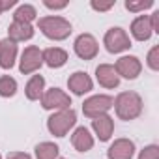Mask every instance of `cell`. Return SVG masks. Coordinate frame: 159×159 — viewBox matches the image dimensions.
I'll list each match as a JSON object with an SVG mask.
<instances>
[{"instance_id": "cell-10", "label": "cell", "mask_w": 159, "mask_h": 159, "mask_svg": "<svg viewBox=\"0 0 159 159\" xmlns=\"http://www.w3.org/2000/svg\"><path fill=\"white\" fill-rule=\"evenodd\" d=\"M67 86L75 96H83L92 90V79L84 71H77L67 79Z\"/></svg>"}, {"instance_id": "cell-1", "label": "cell", "mask_w": 159, "mask_h": 159, "mask_svg": "<svg viewBox=\"0 0 159 159\" xmlns=\"http://www.w3.org/2000/svg\"><path fill=\"white\" fill-rule=\"evenodd\" d=\"M114 105H116V114L122 120H133L142 111V99L135 92H122L116 98Z\"/></svg>"}, {"instance_id": "cell-6", "label": "cell", "mask_w": 159, "mask_h": 159, "mask_svg": "<svg viewBox=\"0 0 159 159\" xmlns=\"http://www.w3.org/2000/svg\"><path fill=\"white\" fill-rule=\"evenodd\" d=\"M41 64H43V52L36 45H30L25 49V52L21 56V73H25V75L34 73L36 69H39Z\"/></svg>"}, {"instance_id": "cell-28", "label": "cell", "mask_w": 159, "mask_h": 159, "mask_svg": "<svg viewBox=\"0 0 159 159\" xmlns=\"http://www.w3.org/2000/svg\"><path fill=\"white\" fill-rule=\"evenodd\" d=\"M15 6V0H0V13H2L4 10H10Z\"/></svg>"}, {"instance_id": "cell-3", "label": "cell", "mask_w": 159, "mask_h": 159, "mask_svg": "<svg viewBox=\"0 0 159 159\" xmlns=\"http://www.w3.org/2000/svg\"><path fill=\"white\" fill-rule=\"evenodd\" d=\"M77 122V114L73 109H62L58 112H54L49 122H47V127L49 131L54 135V137H64Z\"/></svg>"}, {"instance_id": "cell-8", "label": "cell", "mask_w": 159, "mask_h": 159, "mask_svg": "<svg viewBox=\"0 0 159 159\" xmlns=\"http://www.w3.org/2000/svg\"><path fill=\"white\" fill-rule=\"evenodd\" d=\"M75 52L83 60H92L98 54V41L90 34H81L75 39Z\"/></svg>"}, {"instance_id": "cell-16", "label": "cell", "mask_w": 159, "mask_h": 159, "mask_svg": "<svg viewBox=\"0 0 159 159\" xmlns=\"http://www.w3.org/2000/svg\"><path fill=\"white\" fill-rule=\"evenodd\" d=\"M152 25H150V17H146V15H142V17H137L135 21H133V25H131V34H133V38L135 39H139V41H146L150 36H152Z\"/></svg>"}, {"instance_id": "cell-12", "label": "cell", "mask_w": 159, "mask_h": 159, "mask_svg": "<svg viewBox=\"0 0 159 159\" xmlns=\"http://www.w3.org/2000/svg\"><path fill=\"white\" fill-rule=\"evenodd\" d=\"M135 152V144L127 139H118L107 152L109 159H131Z\"/></svg>"}, {"instance_id": "cell-4", "label": "cell", "mask_w": 159, "mask_h": 159, "mask_svg": "<svg viewBox=\"0 0 159 159\" xmlns=\"http://www.w3.org/2000/svg\"><path fill=\"white\" fill-rule=\"evenodd\" d=\"M112 98L111 96H94L90 99L84 101L83 105V112L88 116V118H98V116H103L111 107H112Z\"/></svg>"}, {"instance_id": "cell-17", "label": "cell", "mask_w": 159, "mask_h": 159, "mask_svg": "<svg viewBox=\"0 0 159 159\" xmlns=\"http://www.w3.org/2000/svg\"><path fill=\"white\" fill-rule=\"evenodd\" d=\"M34 36V28L28 25V23H19V21H13V25L10 26V39L11 41H25V39H30Z\"/></svg>"}, {"instance_id": "cell-2", "label": "cell", "mask_w": 159, "mask_h": 159, "mask_svg": "<svg viewBox=\"0 0 159 159\" xmlns=\"http://www.w3.org/2000/svg\"><path fill=\"white\" fill-rule=\"evenodd\" d=\"M38 26L49 39H66L71 34V25L64 17H41Z\"/></svg>"}, {"instance_id": "cell-13", "label": "cell", "mask_w": 159, "mask_h": 159, "mask_svg": "<svg viewBox=\"0 0 159 159\" xmlns=\"http://www.w3.org/2000/svg\"><path fill=\"white\" fill-rule=\"evenodd\" d=\"M15 56H17V43L11 41L10 38L0 41V67L10 69L15 64Z\"/></svg>"}, {"instance_id": "cell-26", "label": "cell", "mask_w": 159, "mask_h": 159, "mask_svg": "<svg viewBox=\"0 0 159 159\" xmlns=\"http://www.w3.org/2000/svg\"><path fill=\"white\" fill-rule=\"evenodd\" d=\"M114 6V0H109V2H98V0H94L92 2V8L98 10V11H107Z\"/></svg>"}, {"instance_id": "cell-19", "label": "cell", "mask_w": 159, "mask_h": 159, "mask_svg": "<svg viewBox=\"0 0 159 159\" xmlns=\"http://www.w3.org/2000/svg\"><path fill=\"white\" fill-rule=\"evenodd\" d=\"M43 86H45V79L41 75H34L28 84H26V98L28 99H39L43 96Z\"/></svg>"}, {"instance_id": "cell-21", "label": "cell", "mask_w": 159, "mask_h": 159, "mask_svg": "<svg viewBox=\"0 0 159 159\" xmlns=\"http://www.w3.org/2000/svg\"><path fill=\"white\" fill-rule=\"evenodd\" d=\"M15 92H17L15 79H11L10 75L0 77V96L2 98H11V96H15Z\"/></svg>"}, {"instance_id": "cell-15", "label": "cell", "mask_w": 159, "mask_h": 159, "mask_svg": "<svg viewBox=\"0 0 159 159\" xmlns=\"http://www.w3.org/2000/svg\"><path fill=\"white\" fill-rule=\"evenodd\" d=\"M71 144L79 152H88L94 146V139H92V135L88 133L86 127H77L75 133L71 135Z\"/></svg>"}, {"instance_id": "cell-18", "label": "cell", "mask_w": 159, "mask_h": 159, "mask_svg": "<svg viewBox=\"0 0 159 159\" xmlns=\"http://www.w3.org/2000/svg\"><path fill=\"white\" fill-rule=\"evenodd\" d=\"M43 60L49 67H62L67 62V52L58 47H51L43 52Z\"/></svg>"}, {"instance_id": "cell-29", "label": "cell", "mask_w": 159, "mask_h": 159, "mask_svg": "<svg viewBox=\"0 0 159 159\" xmlns=\"http://www.w3.org/2000/svg\"><path fill=\"white\" fill-rule=\"evenodd\" d=\"M8 159H32L28 153H23V152H13L8 155Z\"/></svg>"}, {"instance_id": "cell-23", "label": "cell", "mask_w": 159, "mask_h": 159, "mask_svg": "<svg viewBox=\"0 0 159 159\" xmlns=\"http://www.w3.org/2000/svg\"><path fill=\"white\" fill-rule=\"evenodd\" d=\"M153 2L152 0H140V2H131V0H127L125 2V8L129 10V11H142V10H146V8H150Z\"/></svg>"}, {"instance_id": "cell-27", "label": "cell", "mask_w": 159, "mask_h": 159, "mask_svg": "<svg viewBox=\"0 0 159 159\" xmlns=\"http://www.w3.org/2000/svg\"><path fill=\"white\" fill-rule=\"evenodd\" d=\"M43 4H45L47 8H51V10H62V8H66V6H67L66 0H62V2H54V0H45Z\"/></svg>"}, {"instance_id": "cell-7", "label": "cell", "mask_w": 159, "mask_h": 159, "mask_svg": "<svg viewBox=\"0 0 159 159\" xmlns=\"http://www.w3.org/2000/svg\"><path fill=\"white\" fill-rule=\"evenodd\" d=\"M41 105L43 109H69L71 99L67 94H64L60 88H51L41 96Z\"/></svg>"}, {"instance_id": "cell-20", "label": "cell", "mask_w": 159, "mask_h": 159, "mask_svg": "<svg viewBox=\"0 0 159 159\" xmlns=\"http://www.w3.org/2000/svg\"><path fill=\"white\" fill-rule=\"evenodd\" d=\"M38 159H56L58 157V146L52 142H41L36 146Z\"/></svg>"}, {"instance_id": "cell-24", "label": "cell", "mask_w": 159, "mask_h": 159, "mask_svg": "<svg viewBox=\"0 0 159 159\" xmlns=\"http://www.w3.org/2000/svg\"><path fill=\"white\" fill-rule=\"evenodd\" d=\"M139 159H159V148L153 146V144L148 146V148H144V150L140 152Z\"/></svg>"}, {"instance_id": "cell-11", "label": "cell", "mask_w": 159, "mask_h": 159, "mask_svg": "<svg viewBox=\"0 0 159 159\" xmlns=\"http://www.w3.org/2000/svg\"><path fill=\"white\" fill-rule=\"evenodd\" d=\"M96 75H98V83L101 86H105V88H116L118 83H120V77H118L114 66H109V64L98 66Z\"/></svg>"}, {"instance_id": "cell-5", "label": "cell", "mask_w": 159, "mask_h": 159, "mask_svg": "<svg viewBox=\"0 0 159 159\" xmlns=\"http://www.w3.org/2000/svg\"><path fill=\"white\" fill-rule=\"evenodd\" d=\"M105 47L109 52H122L131 47V41H129V36L125 34V30L116 26L105 34Z\"/></svg>"}, {"instance_id": "cell-22", "label": "cell", "mask_w": 159, "mask_h": 159, "mask_svg": "<svg viewBox=\"0 0 159 159\" xmlns=\"http://www.w3.org/2000/svg\"><path fill=\"white\" fill-rule=\"evenodd\" d=\"M13 19L19 21V23H28V25H30V21L36 19V10H34V6H30V4L19 6L17 11H15V15H13Z\"/></svg>"}, {"instance_id": "cell-14", "label": "cell", "mask_w": 159, "mask_h": 159, "mask_svg": "<svg viewBox=\"0 0 159 159\" xmlns=\"http://www.w3.org/2000/svg\"><path fill=\"white\" fill-rule=\"evenodd\" d=\"M92 127H94V131L98 133V137H99V140H109L111 139V135H112V129H114V124H112V118L111 116H107V114H103V116H98V118H94L92 120Z\"/></svg>"}, {"instance_id": "cell-9", "label": "cell", "mask_w": 159, "mask_h": 159, "mask_svg": "<svg viewBox=\"0 0 159 159\" xmlns=\"http://www.w3.org/2000/svg\"><path fill=\"white\" fill-rule=\"evenodd\" d=\"M116 73H118V77L122 75V77H125V79H137V75L140 73V69H142V66H140V62H139V58L137 56H122L118 62H116Z\"/></svg>"}, {"instance_id": "cell-25", "label": "cell", "mask_w": 159, "mask_h": 159, "mask_svg": "<svg viewBox=\"0 0 159 159\" xmlns=\"http://www.w3.org/2000/svg\"><path fill=\"white\" fill-rule=\"evenodd\" d=\"M157 54H159V47H153V49L150 51V54H148V66H150L153 71H157V69H159V60H157Z\"/></svg>"}]
</instances>
